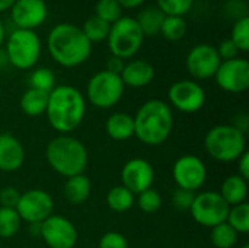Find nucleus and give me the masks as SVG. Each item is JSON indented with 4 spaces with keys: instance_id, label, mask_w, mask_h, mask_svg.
I'll return each mask as SVG.
<instances>
[{
    "instance_id": "1",
    "label": "nucleus",
    "mask_w": 249,
    "mask_h": 248,
    "mask_svg": "<svg viewBox=\"0 0 249 248\" xmlns=\"http://www.w3.org/2000/svg\"><path fill=\"white\" fill-rule=\"evenodd\" d=\"M47 48L53 60L66 69L83 64L92 54V44L80 26L69 22H61L51 28L47 37Z\"/></svg>"
},
{
    "instance_id": "2",
    "label": "nucleus",
    "mask_w": 249,
    "mask_h": 248,
    "mask_svg": "<svg viewBox=\"0 0 249 248\" xmlns=\"http://www.w3.org/2000/svg\"><path fill=\"white\" fill-rule=\"evenodd\" d=\"M50 126L67 134L76 130L86 114V99L83 94L70 85H58L48 94V104L45 110Z\"/></svg>"
},
{
    "instance_id": "3",
    "label": "nucleus",
    "mask_w": 249,
    "mask_h": 248,
    "mask_svg": "<svg viewBox=\"0 0 249 248\" xmlns=\"http://www.w3.org/2000/svg\"><path fill=\"white\" fill-rule=\"evenodd\" d=\"M133 118L134 136L147 146H159L165 143L172 133V110L162 99H150L144 102Z\"/></svg>"
},
{
    "instance_id": "4",
    "label": "nucleus",
    "mask_w": 249,
    "mask_h": 248,
    "mask_svg": "<svg viewBox=\"0 0 249 248\" xmlns=\"http://www.w3.org/2000/svg\"><path fill=\"white\" fill-rule=\"evenodd\" d=\"M45 158L48 165L66 178L83 174L88 167L86 146L79 139L69 134L53 139L47 145Z\"/></svg>"
},
{
    "instance_id": "5",
    "label": "nucleus",
    "mask_w": 249,
    "mask_h": 248,
    "mask_svg": "<svg viewBox=\"0 0 249 248\" xmlns=\"http://www.w3.org/2000/svg\"><path fill=\"white\" fill-rule=\"evenodd\" d=\"M207 153L219 162H233L247 151L245 133L231 124L210 129L204 139Z\"/></svg>"
},
{
    "instance_id": "6",
    "label": "nucleus",
    "mask_w": 249,
    "mask_h": 248,
    "mask_svg": "<svg viewBox=\"0 0 249 248\" xmlns=\"http://www.w3.org/2000/svg\"><path fill=\"white\" fill-rule=\"evenodd\" d=\"M4 51L10 66L29 70L36 66L41 57L42 42L35 31L15 28L4 41Z\"/></svg>"
},
{
    "instance_id": "7",
    "label": "nucleus",
    "mask_w": 249,
    "mask_h": 248,
    "mask_svg": "<svg viewBox=\"0 0 249 248\" xmlns=\"http://www.w3.org/2000/svg\"><path fill=\"white\" fill-rule=\"evenodd\" d=\"M107 41L114 57L127 60L134 57L140 51L144 35L134 18L121 16L115 23L111 25Z\"/></svg>"
},
{
    "instance_id": "8",
    "label": "nucleus",
    "mask_w": 249,
    "mask_h": 248,
    "mask_svg": "<svg viewBox=\"0 0 249 248\" xmlns=\"http://www.w3.org/2000/svg\"><path fill=\"white\" fill-rule=\"evenodd\" d=\"M124 89L125 86L120 75L111 73L108 70H101L89 79L86 96L93 107L108 110L121 101Z\"/></svg>"
},
{
    "instance_id": "9",
    "label": "nucleus",
    "mask_w": 249,
    "mask_h": 248,
    "mask_svg": "<svg viewBox=\"0 0 249 248\" xmlns=\"http://www.w3.org/2000/svg\"><path fill=\"white\" fill-rule=\"evenodd\" d=\"M231 206L216 191H203L194 196L190 212L194 221L203 227L214 228L228 219Z\"/></svg>"
},
{
    "instance_id": "10",
    "label": "nucleus",
    "mask_w": 249,
    "mask_h": 248,
    "mask_svg": "<svg viewBox=\"0 0 249 248\" xmlns=\"http://www.w3.org/2000/svg\"><path fill=\"white\" fill-rule=\"evenodd\" d=\"M54 202L51 196L39 189H32L20 194L16 212L20 221L28 224H42L53 215Z\"/></svg>"
},
{
    "instance_id": "11",
    "label": "nucleus",
    "mask_w": 249,
    "mask_h": 248,
    "mask_svg": "<svg viewBox=\"0 0 249 248\" xmlns=\"http://www.w3.org/2000/svg\"><path fill=\"white\" fill-rule=\"evenodd\" d=\"M168 98L172 107L181 113L193 114L200 111L206 104V91L200 83L191 79L178 80L171 85Z\"/></svg>"
},
{
    "instance_id": "12",
    "label": "nucleus",
    "mask_w": 249,
    "mask_h": 248,
    "mask_svg": "<svg viewBox=\"0 0 249 248\" xmlns=\"http://www.w3.org/2000/svg\"><path fill=\"white\" fill-rule=\"evenodd\" d=\"M172 177L178 189L188 191L200 190L207 180V168L196 155H184L178 158L172 167Z\"/></svg>"
},
{
    "instance_id": "13",
    "label": "nucleus",
    "mask_w": 249,
    "mask_h": 248,
    "mask_svg": "<svg viewBox=\"0 0 249 248\" xmlns=\"http://www.w3.org/2000/svg\"><path fill=\"white\" fill-rule=\"evenodd\" d=\"M216 83L229 94H241L249 88V61L244 57L222 61L216 75Z\"/></svg>"
},
{
    "instance_id": "14",
    "label": "nucleus",
    "mask_w": 249,
    "mask_h": 248,
    "mask_svg": "<svg viewBox=\"0 0 249 248\" xmlns=\"http://www.w3.org/2000/svg\"><path fill=\"white\" fill-rule=\"evenodd\" d=\"M222 60L214 45L198 44L193 47L185 58L187 72L197 80L214 77Z\"/></svg>"
},
{
    "instance_id": "15",
    "label": "nucleus",
    "mask_w": 249,
    "mask_h": 248,
    "mask_svg": "<svg viewBox=\"0 0 249 248\" xmlns=\"http://www.w3.org/2000/svg\"><path fill=\"white\" fill-rule=\"evenodd\" d=\"M39 237L50 248H73L77 243L74 225L58 215H51L41 224Z\"/></svg>"
},
{
    "instance_id": "16",
    "label": "nucleus",
    "mask_w": 249,
    "mask_h": 248,
    "mask_svg": "<svg viewBox=\"0 0 249 248\" xmlns=\"http://www.w3.org/2000/svg\"><path fill=\"white\" fill-rule=\"evenodd\" d=\"M9 12L16 29L35 31L44 25L48 18L45 0H16Z\"/></svg>"
},
{
    "instance_id": "17",
    "label": "nucleus",
    "mask_w": 249,
    "mask_h": 248,
    "mask_svg": "<svg viewBox=\"0 0 249 248\" xmlns=\"http://www.w3.org/2000/svg\"><path fill=\"white\" fill-rule=\"evenodd\" d=\"M121 181L133 194H140L149 189L155 181V170L152 164L142 158H133L124 164L121 170Z\"/></svg>"
},
{
    "instance_id": "18",
    "label": "nucleus",
    "mask_w": 249,
    "mask_h": 248,
    "mask_svg": "<svg viewBox=\"0 0 249 248\" xmlns=\"http://www.w3.org/2000/svg\"><path fill=\"white\" fill-rule=\"evenodd\" d=\"M25 161L22 143L10 133L0 134V171H18Z\"/></svg>"
},
{
    "instance_id": "19",
    "label": "nucleus",
    "mask_w": 249,
    "mask_h": 248,
    "mask_svg": "<svg viewBox=\"0 0 249 248\" xmlns=\"http://www.w3.org/2000/svg\"><path fill=\"white\" fill-rule=\"evenodd\" d=\"M124 86L130 88H144L155 77L153 66L146 60H131L124 64V69L120 75Z\"/></svg>"
},
{
    "instance_id": "20",
    "label": "nucleus",
    "mask_w": 249,
    "mask_h": 248,
    "mask_svg": "<svg viewBox=\"0 0 249 248\" xmlns=\"http://www.w3.org/2000/svg\"><path fill=\"white\" fill-rule=\"evenodd\" d=\"M105 132L117 142L128 140L134 136V118L127 113H114L105 123Z\"/></svg>"
},
{
    "instance_id": "21",
    "label": "nucleus",
    "mask_w": 249,
    "mask_h": 248,
    "mask_svg": "<svg viewBox=\"0 0 249 248\" xmlns=\"http://www.w3.org/2000/svg\"><path fill=\"white\" fill-rule=\"evenodd\" d=\"M90 191H92V184L85 174H79L67 178L63 189V194L70 205L85 203L89 199Z\"/></svg>"
},
{
    "instance_id": "22",
    "label": "nucleus",
    "mask_w": 249,
    "mask_h": 248,
    "mask_svg": "<svg viewBox=\"0 0 249 248\" xmlns=\"http://www.w3.org/2000/svg\"><path fill=\"white\" fill-rule=\"evenodd\" d=\"M223 200L229 206H236L241 203H245L247 196H248V184L247 180H244L239 175H229L220 187L219 193Z\"/></svg>"
},
{
    "instance_id": "23",
    "label": "nucleus",
    "mask_w": 249,
    "mask_h": 248,
    "mask_svg": "<svg viewBox=\"0 0 249 248\" xmlns=\"http://www.w3.org/2000/svg\"><path fill=\"white\" fill-rule=\"evenodd\" d=\"M140 31L143 32L144 37H152L160 32V26L163 23L165 15L162 13V10L156 6H147L143 7L137 18H134Z\"/></svg>"
},
{
    "instance_id": "24",
    "label": "nucleus",
    "mask_w": 249,
    "mask_h": 248,
    "mask_svg": "<svg viewBox=\"0 0 249 248\" xmlns=\"http://www.w3.org/2000/svg\"><path fill=\"white\" fill-rule=\"evenodd\" d=\"M48 104V94L29 88L20 96V110L29 117H36L45 113Z\"/></svg>"
},
{
    "instance_id": "25",
    "label": "nucleus",
    "mask_w": 249,
    "mask_h": 248,
    "mask_svg": "<svg viewBox=\"0 0 249 248\" xmlns=\"http://www.w3.org/2000/svg\"><path fill=\"white\" fill-rule=\"evenodd\" d=\"M134 202H136L134 194L130 190H127L124 186H115L107 194V205L109 206L111 210L117 213H124L130 210Z\"/></svg>"
},
{
    "instance_id": "26",
    "label": "nucleus",
    "mask_w": 249,
    "mask_h": 248,
    "mask_svg": "<svg viewBox=\"0 0 249 248\" xmlns=\"http://www.w3.org/2000/svg\"><path fill=\"white\" fill-rule=\"evenodd\" d=\"M109 28L111 25L107 23L105 20L99 19L98 16H90L85 20V23L80 26L82 32L85 34V37L89 39V42L93 45L96 42H102L108 38L109 34Z\"/></svg>"
},
{
    "instance_id": "27",
    "label": "nucleus",
    "mask_w": 249,
    "mask_h": 248,
    "mask_svg": "<svg viewBox=\"0 0 249 248\" xmlns=\"http://www.w3.org/2000/svg\"><path fill=\"white\" fill-rule=\"evenodd\" d=\"M187 31H188V23L182 16H165L159 34L165 39L171 42H177L185 37Z\"/></svg>"
},
{
    "instance_id": "28",
    "label": "nucleus",
    "mask_w": 249,
    "mask_h": 248,
    "mask_svg": "<svg viewBox=\"0 0 249 248\" xmlns=\"http://www.w3.org/2000/svg\"><path fill=\"white\" fill-rule=\"evenodd\" d=\"M210 240L216 248H233L238 243V232L228 222H223L212 228Z\"/></svg>"
},
{
    "instance_id": "29",
    "label": "nucleus",
    "mask_w": 249,
    "mask_h": 248,
    "mask_svg": "<svg viewBox=\"0 0 249 248\" xmlns=\"http://www.w3.org/2000/svg\"><path fill=\"white\" fill-rule=\"evenodd\" d=\"M226 222L238 232V234H248L249 232V205L241 203L232 206L228 213Z\"/></svg>"
},
{
    "instance_id": "30",
    "label": "nucleus",
    "mask_w": 249,
    "mask_h": 248,
    "mask_svg": "<svg viewBox=\"0 0 249 248\" xmlns=\"http://www.w3.org/2000/svg\"><path fill=\"white\" fill-rule=\"evenodd\" d=\"M29 85L34 89L50 94L55 88L54 72L48 67H36L29 75Z\"/></svg>"
},
{
    "instance_id": "31",
    "label": "nucleus",
    "mask_w": 249,
    "mask_h": 248,
    "mask_svg": "<svg viewBox=\"0 0 249 248\" xmlns=\"http://www.w3.org/2000/svg\"><path fill=\"white\" fill-rule=\"evenodd\" d=\"M20 228V218L16 209L0 208V238H12Z\"/></svg>"
},
{
    "instance_id": "32",
    "label": "nucleus",
    "mask_w": 249,
    "mask_h": 248,
    "mask_svg": "<svg viewBox=\"0 0 249 248\" xmlns=\"http://www.w3.org/2000/svg\"><path fill=\"white\" fill-rule=\"evenodd\" d=\"M95 16L112 25L123 16V7L117 0H98L95 4Z\"/></svg>"
},
{
    "instance_id": "33",
    "label": "nucleus",
    "mask_w": 249,
    "mask_h": 248,
    "mask_svg": "<svg viewBox=\"0 0 249 248\" xmlns=\"http://www.w3.org/2000/svg\"><path fill=\"white\" fill-rule=\"evenodd\" d=\"M232 42L238 47L239 51L247 53L249 50V16H244L233 22L231 32Z\"/></svg>"
},
{
    "instance_id": "34",
    "label": "nucleus",
    "mask_w": 249,
    "mask_h": 248,
    "mask_svg": "<svg viewBox=\"0 0 249 248\" xmlns=\"http://www.w3.org/2000/svg\"><path fill=\"white\" fill-rule=\"evenodd\" d=\"M194 0H156V7L162 10L165 16H185L191 12Z\"/></svg>"
},
{
    "instance_id": "35",
    "label": "nucleus",
    "mask_w": 249,
    "mask_h": 248,
    "mask_svg": "<svg viewBox=\"0 0 249 248\" xmlns=\"http://www.w3.org/2000/svg\"><path fill=\"white\" fill-rule=\"evenodd\" d=\"M137 206L144 213H149V215L150 213H155L162 206V197H160V194L156 190L149 189V190H146V191H143V193L139 194V197H137Z\"/></svg>"
},
{
    "instance_id": "36",
    "label": "nucleus",
    "mask_w": 249,
    "mask_h": 248,
    "mask_svg": "<svg viewBox=\"0 0 249 248\" xmlns=\"http://www.w3.org/2000/svg\"><path fill=\"white\" fill-rule=\"evenodd\" d=\"M99 248H128V243L123 234L117 231H109L101 237Z\"/></svg>"
},
{
    "instance_id": "37",
    "label": "nucleus",
    "mask_w": 249,
    "mask_h": 248,
    "mask_svg": "<svg viewBox=\"0 0 249 248\" xmlns=\"http://www.w3.org/2000/svg\"><path fill=\"white\" fill-rule=\"evenodd\" d=\"M194 193L184 190V189H177L172 194V205L178 210H190L193 200H194Z\"/></svg>"
},
{
    "instance_id": "38",
    "label": "nucleus",
    "mask_w": 249,
    "mask_h": 248,
    "mask_svg": "<svg viewBox=\"0 0 249 248\" xmlns=\"http://www.w3.org/2000/svg\"><path fill=\"white\" fill-rule=\"evenodd\" d=\"M19 199H20V193L12 186H7L0 190V208L16 209Z\"/></svg>"
},
{
    "instance_id": "39",
    "label": "nucleus",
    "mask_w": 249,
    "mask_h": 248,
    "mask_svg": "<svg viewBox=\"0 0 249 248\" xmlns=\"http://www.w3.org/2000/svg\"><path fill=\"white\" fill-rule=\"evenodd\" d=\"M216 50H217L219 57H220V60H222V61L236 58V57H239V53H241V51L238 50V47L232 42V39H231V38L223 39V41L220 42V45H219Z\"/></svg>"
},
{
    "instance_id": "40",
    "label": "nucleus",
    "mask_w": 249,
    "mask_h": 248,
    "mask_svg": "<svg viewBox=\"0 0 249 248\" xmlns=\"http://www.w3.org/2000/svg\"><path fill=\"white\" fill-rule=\"evenodd\" d=\"M225 10L229 16H232L235 20L244 18V16H249L248 15V7L245 4V1L242 0H229L225 4Z\"/></svg>"
},
{
    "instance_id": "41",
    "label": "nucleus",
    "mask_w": 249,
    "mask_h": 248,
    "mask_svg": "<svg viewBox=\"0 0 249 248\" xmlns=\"http://www.w3.org/2000/svg\"><path fill=\"white\" fill-rule=\"evenodd\" d=\"M238 171H239V177H242L244 180L248 181L249 178V152L245 151L241 158L238 159Z\"/></svg>"
},
{
    "instance_id": "42",
    "label": "nucleus",
    "mask_w": 249,
    "mask_h": 248,
    "mask_svg": "<svg viewBox=\"0 0 249 248\" xmlns=\"http://www.w3.org/2000/svg\"><path fill=\"white\" fill-rule=\"evenodd\" d=\"M124 60H121V58H118V57H111L108 61H107V69L105 70H108V72H111V73H115V75H121V72H123V69H124Z\"/></svg>"
},
{
    "instance_id": "43",
    "label": "nucleus",
    "mask_w": 249,
    "mask_h": 248,
    "mask_svg": "<svg viewBox=\"0 0 249 248\" xmlns=\"http://www.w3.org/2000/svg\"><path fill=\"white\" fill-rule=\"evenodd\" d=\"M235 118H236V120H235V124H233V126H235L238 130H241L242 133H245V132H247V129H248V126H249L248 114H245V113H241V114H238Z\"/></svg>"
},
{
    "instance_id": "44",
    "label": "nucleus",
    "mask_w": 249,
    "mask_h": 248,
    "mask_svg": "<svg viewBox=\"0 0 249 248\" xmlns=\"http://www.w3.org/2000/svg\"><path fill=\"white\" fill-rule=\"evenodd\" d=\"M118 1V4L123 7V9H137V7H140L146 0H117Z\"/></svg>"
},
{
    "instance_id": "45",
    "label": "nucleus",
    "mask_w": 249,
    "mask_h": 248,
    "mask_svg": "<svg viewBox=\"0 0 249 248\" xmlns=\"http://www.w3.org/2000/svg\"><path fill=\"white\" fill-rule=\"evenodd\" d=\"M7 66H10V64H9V58L6 56V51H4V48H0V70L6 69Z\"/></svg>"
},
{
    "instance_id": "46",
    "label": "nucleus",
    "mask_w": 249,
    "mask_h": 248,
    "mask_svg": "<svg viewBox=\"0 0 249 248\" xmlns=\"http://www.w3.org/2000/svg\"><path fill=\"white\" fill-rule=\"evenodd\" d=\"M15 1H16V0H0V13L9 12Z\"/></svg>"
},
{
    "instance_id": "47",
    "label": "nucleus",
    "mask_w": 249,
    "mask_h": 248,
    "mask_svg": "<svg viewBox=\"0 0 249 248\" xmlns=\"http://www.w3.org/2000/svg\"><path fill=\"white\" fill-rule=\"evenodd\" d=\"M4 41H6V28H4L3 20L0 19V48L3 47Z\"/></svg>"
},
{
    "instance_id": "48",
    "label": "nucleus",
    "mask_w": 249,
    "mask_h": 248,
    "mask_svg": "<svg viewBox=\"0 0 249 248\" xmlns=\"http://www.w3.org/2000/svg\"><path fill=\"white\" fill-rule=\"evenodd\" d=\"M241 248H249V244H244Z\"/></svg>"
}]
</instances>
